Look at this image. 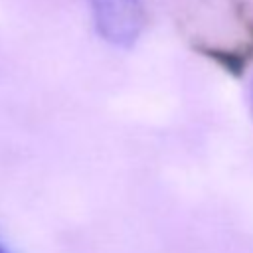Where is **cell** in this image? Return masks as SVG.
Wrapping results in <instances>:
<instances>
[{
    "label": "cell",
    "mask_w": 253,
    "mask_h": 253,
    "mask_svg": "<svg viewBox=\"0 0 253 253\" xmlns=\"http://www.w3.org/2000/svg\"><path fill=\"white\" fill-rule=\"evenodd\" d=\"M95 28L113 45H132L144 28V8L140 0H87Z\"/></svg>",
    "instance_id": "obj_1"
},
{
    "label": "cell",
    "mask_w": 253,
    "mask_h": 253,
    "mask_svg": "<svg viewBox=\"0 0 253 253\" xmlns=\"http://www.w3.org/2000/svg\"><path fill=\"white\" fill-rule=\"evenodd\" d=\"M0 253H12V251H10V249H8L4 243H0Z\"/></svg>",
    "instance_id": "obj_2"
}]
</instances>
